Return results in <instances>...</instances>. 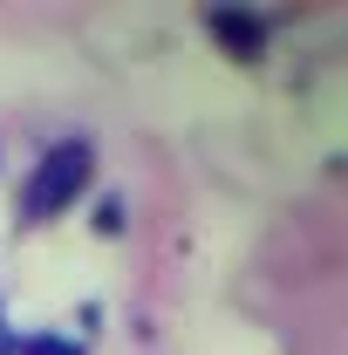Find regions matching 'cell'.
Masks as SVG:
<instances>
[{
	"label": "cell",
	"mask_w": 348,
	"mask_h": 355,
	"mask_svg": "<svg viewBox=\"0 0 348 355\" xmlns=\"http://www.w3.org/2000/svg\"><path fill=\"white\" fill-rule=\"evenodd\" d=\"M89 171H96L89 144H55L42 164H35L28 191H21V219H28V225H42V219H55V212H69V205H76V198L89 191Z\"/></svg>",
	"instance_id": "1"
},
{
	"label": "cell",
	"mask_w": 348,
	"mask_h": 355,
	"mask_svg": "<svg viewBox=\"0 0 348 355\" xmlns=\"http://www.w3.org/2000/svg\"><path fill=\"white\" fill-rule=\"evenodd\" d=\"M205 28H212V42L232 55V62H260V14H232V7H218V14H205Z\"/></svg>",
	"instance_id": "2"
},
{
	"label": "cell",
	"mask_w": 348,
	"mask_h": 355,
	"mask_svg": "<svg viewBox=\"0 0 348 355\" xmlns=\"http://www.w3.org/2000/svg\"><path fill=\"white\" fill-rule=\"evenodd\" d=\"M14 355H76L69 342H14Z\"/></svg>",
	"instance_id": "3"
},
{
	"label": "cell",
	"mask_w": 348,
	"mask_h": 355,
	"mask_svg": "<svg viewBox=\"0 0 348 355\" xmlns=\"http://www.w3.org/2000/svg\"><path fill=\"white\" fill-rule=\"evenodd\" d=\"M14 342H21V335L7 328V308H0V355H14Z\"/></svg>",
	"instance_id": "4"
}]
</instances>
